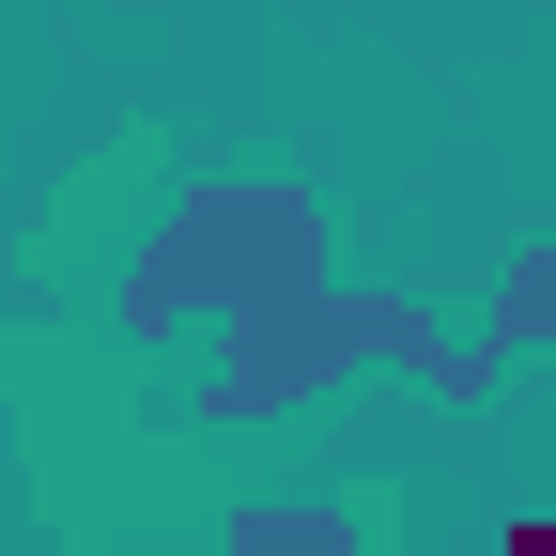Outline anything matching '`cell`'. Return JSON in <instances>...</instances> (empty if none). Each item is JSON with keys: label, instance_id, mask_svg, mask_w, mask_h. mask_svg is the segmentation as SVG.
Here are the masks:
<instances>
[{"label": "cell", "instance_id": "obj_1", "mask_svg": "<svg viewBox=\"0 0 556 556\" xmlns=\"http://www.w3.org/2000/svg\"><path fill=\"white\" fill-rule=\"evenodd\" d=\"M278 294H325V201L294 170H217V186H186L155 232H139L124 263V325L155 340V325H248Z\"/></svg>", "mask_w": 556, "mask_h": 556}, {"label": "cell", "instance_id": "obj_2", "mask_svg": "<svg viewBox=\"0 0 556 556\" xmlns=\"http://www.w3.org/2000/svg\"><path fill=\"white\" fill-rule=\"evenodd\" d=\"M356 356H402L417 387H448V402H479V387H495V356H479V340L417 325L402 294H278V309L217 325V371H201V417H278V402L340 387Z\"/></svg>", "mask_w": 556, "mask_h": 556}, {"label": "cell", "instance_id": "obj_3", "mask_svg": "<svg viewBox=\"0 0 556 556\" xmlns=\"http://www.w3.org/2000/svg\"><path fill=\"white\" fill-rule=\"evenodd\" d=\"M526 340H556V248H526L495 278V309H479V356H526Z\"/></svg>", "mask_w": 556, "mask_h": 556}, {"label": "cell", "instance_id": "obj_4", "mask_svg": "<svg viewBox=\"0 0 556 556\" xmlns=\"http://www.w3.org/2000/svg\"><path fill=\"white\" fill-rule=\"evenodd\" d=\"M232 556H356V526H325V510H232Z\"/></svg>", "mask_w": 556, "mask_h": 556}, {"label": "cell", "instance_id": "obj_5", "mask_svg": "<svg viewBox=\"0 0 556 556\" xmlns=\"http://www.w3.org/2000/svg\"><path fill=\"white\" fill-rule=\"evenodd\" d=\"M510 556H556V526H510Z\"/></svg>", "mask_w": 556, "mask_h": 556}]
</instances>
